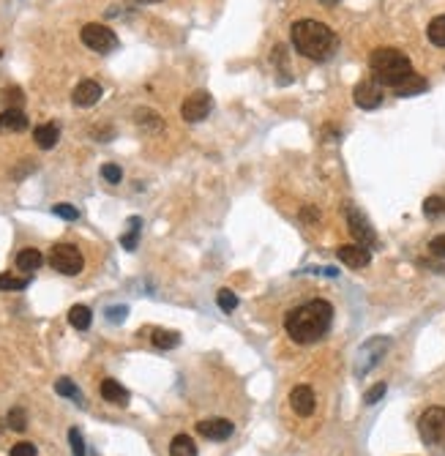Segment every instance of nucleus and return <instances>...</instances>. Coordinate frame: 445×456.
<instances>
[{
    "mask_svg": "<svg viewBox=\"0 0 445 456\" xmlns=\"http://www.w3.org/2000/svg\"><path fill=\"white\" fill-rule=\"evenodd\" d=\"M216 301H219V309L222 312H227V314H232L235 309H238V295L232 293V290H219V295H216Z\"/></svg>",
    "mask_w": 445,
    "mask_h": 456,
    "instance_id": "32",
    "label": "nucleus"
},
{
    "mask_svg": "<svg viewBox=\"0 0 445 456\" xmlns=\"http://www.w3.org/2000/svg\"><path fill=\"white\" fill-rule=\"evenodd\" d=\"M31 284L28 276H14V273H0V290L3 293H14V290H25Z\"/></svg>",
    "mask_w": 445,
    "mask_h": 456,
    "instance_id": "27",
    "label": "nucleus"
},
{
    "mask_svg": "<svg viewBox=\"0 0 445 456\" xmlns=\"http://www.w3.org/2000/svg\"><path fill=\"white\" fill-rule=\"evenodd\" d=\"M418 434L429 448H445V407H429L418 418Z\"/></svg>",
    "mask_w": 445,
    "mask_h": 456,
    "instance_id": "4",
    "label": "nucleus"
},
{
    "mask_svg": "<svg viewBox=\"0 0 445 456\" xmlns=\"http://www.w3.org/2000/svg\"><path fill=\"white\" fill-rule=\"evenodd\" d=\"M98 393H101V399H107V402H112V404H118V407H126L128 404V391L118 383V380H112V377L101 380Z\"/></svg>",
    "mask_w": 445,
    "mask_h": 456,
    "instance_id": "16",
    "label": "nucleus"
},
{
    "mask_svg": "<svg viewBox=\"0 0 445 456\" xmlns=\"http://www.w3.org/2000/svg\"><path fill=\"white\" fill-rule=\"evenodd\" d=\"M0 98L6 101V109H20L25 101V93H22V88H3Z\"/></svg>",
    "mask_w": 445,
    "mask_h": 456,
    "instance_id": "30",
    "label": "nucleus"
},
{
    "mask_svg": "<svg viewBox=\"0 0 445 456\" xmlns=\"http://www.w3.org/2000/svg\"><path fill=\"white\" fill-rule=\"evenodd\" d=\"M347 225H350V232L352 238L361 243V246H366V249H372L375 243H377V232L372 227V222L355 208V205H347Z\"/></svg>",
    "mask_w": 445,
    "mask_h": 456,
    "instance_id": "8",
    "label": "nucleus"
},
{
    "mask_svg": "<svg viewBox=\"0 0 445 456\" xmlns=\"http://www.w3.org/2000/svg\"><path fill=\"white\" fill-rule=\"evenodd\" d=\"M292 47L309 61H328L336 52V33L317 20H301L292 25Z\"/></svg>",
    "mask_w": 445,
    "mask_h": 456,
    "instance_id": "2",
    "label": "nucleus"
},
{
    "mask_svg": "<svg viewBox=\"0 0 445 456\" xmlns=\"http://www.w3.org/2000/svg\"><path fill=\"white\" fill-rule=\"evenodd\" d=\"M68 323H71V328H77V330H88L91 323H93V312L88 306L77 303V306L68 309Z\"/></svg>",
    "mask_w": 445,
    "mask_h": 456,
    "instance_id": "20",
    "label": "nucleus"
},
{
    "mask_svg": "<svg viewBox=\"0 0 445 456\" xmlns=\"http://www.w3.org/2000/svg\"><path fill=\"white\" fill-rule=\"evenodd\" d=\"M139 3H161V0H139Z\"/></svg>",
    "mask_w": 445,
    "mask_h": 456,
    "instance_id": "42",
    "label": "nucleus"
},
{
    "mask_svg": "<svg viewBox=\"0 0 445 456\" xmlns=\"http://www.w3.org/2000/svg\"><path fill=\"white\" fill-rule=\"evenodd\" d=\"M211 107H213V98H211L208 91H194V93L181 104V115H183V121H189V123H199V121L208 118Z\"/></svg>",
    "mask_w": 445,
    "mask_h": 456,
    "instance_id": "9",
    "label": "nucleus"
},
{
    "mask_svg": "<svg viewBox=\"0 0 445 456\" xmlns=\"http://www.w3.org/2000/svg\"><path fill=\"white\" fill-rule=\"evenodd\" d=\"M101 178H104L107 183H121L123 169H121L118 164H104V167H101Z\"/></svg>",
    "mask_w": 445,
    "mask_h": 456,
    "instance_id": "35",
    "label": "nucleus"
},
{
    "mask_svg": "<svg viewBox=\"0 0 445 456\" xmlns=\"http://www.w3.org/2000/svg\"><path fill=\"white\" fill-rule=\"evenodd\" d=\"M301 219H303V222H317V219H319V211L315 208V205H306V208L301 211Z\"/></svg>",
    "mask_w": 445,
    "mask_h": 456,
    "instance_id": "40",
    "label": "nucleus"
},
{
    "mask_svg": "<svg viewBox=\"0 0 445 456\" xmlns=\"http://www.w3.org/2000/svg\"><path fill=\"white\" fill-rule=\"evenodd\" d=\"M369 68L375 74V79L380 85H388V88H396L402 85L410 74H413V63L410 58L402 52V50H393V47H380L369 55Z\"/></svg>",
    "mask_w": 445,
    "mask_h": 456,
    "instance_id": "3",
    "label": "nucleus"
},
{
    "mask_svg": "<svg viewBox=\"0 0 445 456\" xmlns=\"http://www.w3.org/2000/svg\"><path fill=\"white\" fill-rule=\"evenodd\" d=\"M426 36H429V41H432L435 47H445V14L435 17V20L429 22V28H426Z\"/></svg>",
    "mask_w": 445,
    "mask_h": 456,
    "instance_id": "26",
    "label": "nucleus"
},
{
    "mask_svg": "<svg viewBox=\"0 0 445 456\" xmlns=\"http://www.w3.org/2000/svg\"><path fill=\"white\" fill-rule=\"evenodd\" d=\"M126 314H128V306H110V309H107V320H110V323H115V326H118V323H123V320H126Z\"/></svg>",
    "mask_w": 445,
    "mask_h": 456,
    "instance_id": "37",
    "label": "nucleus"
},
{
    "mask_svg": "<svg viewBox=\"0 0 445 456\" xmlns=\"http://www.w3.org/2000/svg\"><path fill=\"white\" fill-rule=\"evenodd\" d=\"M169 456H197V446L189 434H175L169 443Z\"/></svg>",
    "mask_w": 445,
    "mask_h": 456,
    "instance_id": "22",
    "label": "nucleus"
},
{
    "mask_svg": "<svg viewBox=\"0 0 445 456\" xmlns=\"http://www.w3.org/2000/svg\"><path fill=\"white\" fill-rule=\"evenodd\" d=\"M391 350V339L388 336H375V339H369V342H363L361 344V350H358V356H355V366H352V372H355V377H363V374H369L377 363L382 360V356Z\"/></svg>",
    "mask_w": 445,
    "mask_h": 456,
    "instance_id": "5",
    "label": "nucleus"
},
{
    "mask_svg": "<svg viewBox=\"0 0 445 456\" xmlns=\"http://www.w3.org/2000/svg\"><path fill=\"white\" fill-rule=\"evenodd\" d=\"M423 213H426L429 219L443 216L445 213V197H426V202H423Z\"/></svg>",
    "mask_w": 445,
    "mask_h": 456,
    "instance_id": "31",
    "label": "nucleus"
},
{
    "mask_svg": "<svg viewBox=\"0 0 445 456\" xmlns=\"http://www.w3.org/2000/svg\"><path fill=\"white\" fill-rule=\"evenodd\" d=\"M331 320H333V306L328 301L317 298V301H309V303L292 309L285 317V328L292 342L315 344V342H319L328 333Z\"/></svg>",
    "mask_w": 445,
    "mask_h": 456,
    "instance_id": "1",
    "label": "nucleus"
},
{
    "mask_svg": "<svg viewBox=\"0 0 445 456\" xmlns=\"http://www.w3.org/2000/svg\"><path fill=\"white\" fill-rule=\"evenodd\" d=\"M6 424H8V429H14V432H25V429H28V416H25V410H22V407L8 410Z\"/></svg>",
    "mask_w": 445,
    "mask_h": 456,
    "instance_id": "29",
    "label": "nucleus"
},
{
    "mask_svg": "<svg viewBox=\"0 0 445 456\" xmlns=\"http://www.w3.org/2000/svg\"><path fill=\"white\" fill-rule=\"evenodd\" d=\"M68 446H71V456H85V440L77 426L68 429Z\"/></svg>",
    "mask_w": 445,
    "mask_h": 456,
    "instance_id": "33",
    "label": "nucleus"
},
{
    "mask_svg": "<svg viewBox=\"0 0 445 456\" xmlns=\"http://www.w3.org/2000/svg\"><path fill=\"white\" fill-rule=\"evenodd\" d=\"M385 391H388V386H385V383H377L375 388H369V391L363 393V404H369V407L377 404L382 396H385Z\"/></svg>",
    "mask_w": 445,
    "mask_h": 456,
    "instance_id": "36",
    "label": "nucleus"
},
{
    "mask_svg": "<svg viewBox=\"0 0 445 456\" xmlns=\"http://www.w3.org/2000/svg\"><path fill=\"white\" fill-rule=\"evenodd\" d=\"M33 139H36V145H38L41 151H50V148L58 145L61 129H58V123H41V126L33 129Z\"/></svg>",
    "mask_w": 445,
    "mask_h": 456,
    "instance_id": "17",
    "label": "nucleus"
},
{
    "mask_svg": "<svg viewBox=\"0 0 445 456\" xmlns=\"http://www.w3.org/2000/svg\"><path fill=\"white\" fill-rule=\"evenodd\" d=\"M426 88H429V82H426L421 74H415V71H413V74H410V77H407L402 85H396V88H393V93H396L399 98H407V96H415V93H423Z\"/></svg>",
    "mask_w": 445,
    "mask_h": 456,
    "instance_id": "18",
    "label": "nucleus"
},
{
    "mask_svg": "<svg viewBox=\"0 0 445 456\" xmlns=\"http://www.w3.org/2000/svg\"><path fill=\"white\" fill-rule=\"evenodd\" d=\"M28 129V115L22 109H3L0 112V131L3 134H20Z\"/></svg>",
    "mask_w": 445,
    "mask_h": 456,
    "instance_id": "15",
    "label": "nucleus"
},
{
    "mask_svg": "<svg viewBox=\"0 0 445 456\" xmlns=\"http://www.w3.org/2000/svg\"><path fill=\"white\" fill-rule=\"evenodd\" d=\"M319 3H322V6H328V8H333V6H339L342 0H319Z\"/></svg>",
    "mask_w": 445,
    "mask_h": 456,
    "instance_id": "41",
    "label": "nucleus"
},
{
    "mask_svg": "<svg viewBox=\"0 0 445 456\" xmlns=\"http://www.w3.org/2000/svg\"><path fill=\"white\" fill-rule=\"evenodd\" d=\"M41 262H44V257H41L38 249H22V252L17 254V268H20L22 273H36V271L41 268Z\"/></svg>",
    "mask_w": 445,
    "mask_h": 456,
    "instance_id": "19",
    "label": "nucleus"
},
{
    "mask_svg": "<svg viewBox=\"0 0 445 456\" xmlns=\"http://www.w3.org/2000/svg\"><path fill=\"white\" fill-rule=\"evenodd\" d=\"M197 432H199L205 440L222 443V440H227V437H232L235 426H232V421H227V418H205V421L197 424Z\"/></svg>",
    "mask_w": 445,
    "mask_h": 456,
    "instance_id": "11",
    "label": "nucleus"
},
{
    "mask_svg": "<svg viewBox=\"0 0 445 456\" xmlns=\"http://www.w3.org/2000/svg\"><path fill=\"white\" fill-rule=\"evenodd\" d=\"M429 252H432L435 257L445 260V235H437V238H432V243H429Z\"/></svg>",
    "mask_w": 445,
    "mask_h": 456,
    "instance_id": "38",
    "label": "nucleus"
},
{
    "mask_svg": "<svg viewBox=\"0 0 445 456\" xmlns=\"http://www.w3.org/2000/svg\"><path fill=\"white\" fill-rule=\"evenodd\" d=\"M315 404H317V396H315V391H312L309 386H295V388L289 391V407H292L301 418L312 416V413H315Z\"/></svg>",
    "mask_w": 445,
    "mask_h": 456,
    "instance_id": "12",
    "label": "nucleus"
},
{
    "mask_svg": "<svg viewBox=\"0 0 445 456\" xmlns=\"http://www.w3.org/2000/svg\"><path fill=\"white\" fill-rule=\"evenodd\" d=\"M336 257L345 262L347 268H366L372 262V252L361 243H345L336 249Z\"/></svg>",
    "mask_w": 445,
    "mask_h": 456,
    "instance_id": "13",
    "label": "nucleus"
},
{
    "mask_svg": "<svg viewBox=\"0 0 445 456\" xmlns=\"http://www.w3.org/2000/svg\"><path fill=\"white\" fill-rule=\"evenodd\" d=\"M134 118H137L139 126H145V129H151V131H161V126H164V121H161L159 115H156L153 109H145V107H139V109L134 112Z\"/></svg>",
    "mask_w": 445,
    "mask_h": 456,
    "instance_id": "25",
    "label": "nucleus"
},
{
    "mask_svg": "<svg viewBox=\"0 0 445 456\" xmlns=\"http://www.w3.org/2000/svg\"><path fill=\"white\" fill-rule=\"evenodd\" d=\"M52 213L61 216V219H66V222H77V219H80V211H77L74 205H68V202H55V205H52Z\"/></svg>",
    "mask_w": 445,
    "mask_h": 456,
    "instance_id": "34",
    "label": "nucleus"
},
{
    "mask_svg": "<svg viewBox=\"0 0 445 456\" xmlns=\"http://www.w3.org/2000/svg\"><path fill=\"white\" fill-rule=\"evenodd\" d=\"M101 85L96 82V79H82L77 88H74V93H71V101L77 104V107H93L96 101L101 98Z\"/></svg>",
    "mask_w": 445,
    "mask_h": 456,
    "instance_id": "14",
    "label": "nucleus"
},
{
    "mask_svg": "<svg viewBox=\"0 0 445 456\" xmlns=\"http://www.w3.org/2000/svg\"><path fill=\"white\" fill-rule=\"evenodd\" d=\"M139 227H142V219H139V216H131V219H128V232L126 235H121V246H123L126 252H134V249H137Z\"/></svg>",
    "mask_w": 445,
    "mask_h": 456,
    "instance_id": "23",
    "label": "nucleus"
},
{
    "mask_svg": "<svg viewBox=\"0 0 445 456\" xmlns=\"http://www.w3.org/2000/svg\"><path fill=\"white\" fill-rule=\"evenodd\" d=\"M82 44L88 47V50H93L98 55H110V52H115L118 50V36L110 31L107 25H98V22H88L85 28H82Z\"/></svg>",
    "mask_w": 445,
    "mask_h": 456,
    "instance_id": "6",
    "label": "nucleus"
},
{
    "mask_svg": "<svg viewBox=\"0 0 445 456\" xmlns=\"http://www.w3.org/2000/svg\"><path fill=\"white\" fill-rule=\"evenodd\" d=\"M55 391H58V396H66V399H74V402H80L82 404V393H80V388L68 380V377H61L58 383H55Z\"/></svg>",
    "mask_w": 445,
    "mask_h": 456,
    "instance_id": "28",
    "label": "nucleus"
},
{
    "mask_svg": "<svg viewBox=\"0 0 445 456\" xmlns=\"http://www.w3.org/2000/svg\"><path fill=\"white\" fill-rule=\"evenodd\" d=\"M50 265H52L58 273H63V276H77V273L82 271L85 260H82V254H80L77 246H71V243H58V246H52Z\"/></svg>",
    "mask_w": 445,
    "mask_h": 456,
    "instance_id": "7",
    "label": "nucleus"
},
{
    "mask_svg": "<svg viewBox=\"0 0 445 456\" xmlns=\"http://www.w3.org/2000/svg\"><path fill=\"white\" fill-rule=\"evenodd\" d=\"M271 58H273V66L279 68V77H282V82L285 85H289V66H287V47L285 44H276L273 47V52H271Z\"/></svg>",
    "mask_w": 445,
    "mask_h": 456,
    "instance_id": "24",
    "label": "nucleus"
},
{
    "mask_svg": "<svg viewBox=\"0 0 445 456\" xmlns=\"http://www.w3.org/2000/svg\"><path fill=\"white\" fill-rule=\"evenodd\" d=\"M352 98L361 109H377L382 104V85L372 77V79H361L352 88Z\"/></svg>",
    "mask_w": 445,
    "mask_h": 456,
    "instance_id": "10",
    "label": "nucleus"
},
{
    "mask_svg": "<svg viewBox=\"0 0 445 456\" xmlns=\"http://www.w3.org/2000/svg\"><path fill=\"white\" fill-rule=\"evenodd\" d=\"M11 456H36V446L33 443H17L11 448Z\"/></svg>",
    "mask_w": 445,
    "mask_h": 456,
    "instance_id": "39",
    "label": "nucleus"
},
{
    "mask_svg": "<svg viewBox=\"0 0 445 456\" xmlns=\"http://www.w3.org/2000/svg\"><path fill=\"white\" fill-rule=\"evenodd\" d=\"M153 344L159 350H175L181 344V333L178 330H164V328H153Z\"/></svg>",
    "mask_w": 445,
    "mask_h": 456,
    "instance_id": "21",
    "label": "nucleus"
}]
</instances>
